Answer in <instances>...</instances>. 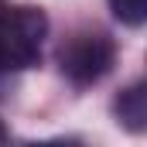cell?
Instances as JSON below:
<instances>
[{
    "label": "cell",
    "instance_id": "4",
    "mask_svg": "<svg viewBox=\"0 0 147 147\" xmlns=\"http://www.w3.org/2000/svg\"><path fill=\"white\" fill-rule=\"evenodd\" d=\"M110 10L127 28H140L147 21V0H110Z\"/></svg>",
    "mask_w": 147,
    "mask_h": 147
},
{
    "label": "cell",
    "instance_id": "5",
    "mask_svg": "<svg viewBox=\"0 0 147 147\" xmlns=\"http://www.w3.org/2000/svg\"><path fill=\"white\" fill-rule=\"evenodd\" d=\"M3 140H7V130H3V123H0V144H3Z\"/></svg>",
    "mask_w": 147,
    "mask_h": 147
},
{
    "label": "cell",
    "instance_id": "3",
    "mask_svg": "<svg viewBox=\"0 0 147 147\" xmlns=\"http://www.w3.org/2000/svg\"><path fill=\"white\" fill-rule=\"evenodd\" d=\"M116 120L127 127V130H134V134H140L147 127V92L144 86L137 82V86H130L127 92H120V99H116Z\"/></svg>",
    "mask_w": 147,
    "mask_h": 147
},
{
    "label": "cell",
    "instance_id": "1",
    "mask_svg": "<svg viewBox=\"0 0 147 147\" xmlns=\"http://www.w3.org/2000/svg\"><path fill=\"white\" fill-rule=\"evenodd\" d=\"M45 34H48V21L38 7H3L0 10V72L38 65Z\"/></svg>",
    "mask_w": 147,
    "mask_h": 147
},
{
    "label": "cell",
    "instance_id": "2",
    "mask_svg": "<svg viewBox=\"0 0 147 147\" xmlns=\"http://www.w3.org/2000/svg\"><path fill=\"white\" fill-rule=\"evenodd\" d=\"M113 58H116V45L106 34H99V31H79L58 51L62 72L69 75L72 82H79V86L103 79V75L110 72Z\"/></svg>",
    "mask_w": 147,
    "mask_h": 147
}]
</instances>
